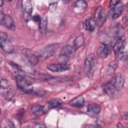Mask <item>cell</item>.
Wrapping results in <instances>:
<instances>
[{
  "mask_svg": "<svg viewBox=\"0 0 128 128\" xmlns=\"http://www.w3.org/2000/svg\"><path fill=\"white\" fill-rule=\"evenodd\" d=\"M98 65V60L93 54H90L86 58L84 64V72L88 76L93 75Z\"/></svg>",
  "mask_w": 128,
  "mask_h": 128,
  "instance_id": "obj_1",
  "label": "cell"
},
{
  "mask_svg": "<svg viewBox=\"0 0 128 128\" xmlns=\"http://www.w3.org/2000/svg\"><path fill=\"white\" fill-rule=\"evenodd\" d=\"M110 16L114 20L122 14V5L120 0H111L110 2Z\"/></svg>",
  "mask_w": 128,
  "mask_h": 128,
  "instance_id": "obj_2",
  "label": "cell"
},
{
  "mask_svg": "<svg viewBox=\"0 0 128 128\" xmlns=\"http://www.w3.org/2000/svg\"><path fill=\"white\" fill-rule=\"evenodd\" d=\"M58 44H52L46 46L39 54L38 58L45 60L52 56L59 48Z\"/></svg>",
  "mask_w": 128,
  "mask_h": 128,
  "instance_id": "obj_3",
  "label": "cell"
},
{
  "mask_svg": "<svg viewBox=\"0 0 128 128\" xmlns=\"http://www.w3.org/2000/svg\"><path fill=\"white\" fill-rule=\"evenodd\" d=\"M8 34L5 32H1L0 34V45L2 50L6 53L10 54L14 51V46L8 40Z\"/></svg>",
  "mask_w": 128,
  "mask_h": 128,
  "instance_id": "obj_4",
  "label": "cell"
},
{
  "mask_svg": "<svg viewBox=\"0 0 128 128\" xmlns=\"http://www.w3.org/2000/svg\"><path fill=\"white\" fill-rule=\"evenodd\" d=\"M17 86L19 88L26 92H31L33 91L32 84L23 76L18 75L16 76Z\"/></svg>",
  "mask_w": 128,
  "mask_h": 128,
  "instance_id": "obj_5",
  "label": "cell"
},
{
  "mask_svg": "<svg viewBox=\"0 0 128 128\" xmlns=\"http://www.w3.org/2000/svg\"><path fill=\"white\" fill-rule=\"evenodd\" d=\"M106 14L103 8L100 6H98L94 12V18L96 25L98 27L102 26L106 22Z\"/></svg>",
  "mask_w": 128,
  "mask_h": 128,
  "instance_id": "obj_6",
  "label": "cell"
},
{
  "mask_svg": "<svg viewBox=\"0 0 128 128\" xmlns=\"http://www.w3.org/2000/svg\"><path fill=\"white\" fill-rule=\"evenodd\" d=\"M73 47L70 45H66L64 46L60 52L58 59L61 62L65 63L70 58L73 53Z\"/></svg>",
  "mask_w": 128,
  "mask_h": 128,
  "instance_id": "obj_7",
  "label": "cell"
},
{
  "mask_svg": "<svg viewBox=\"0 0 128 128\" xmlns=\"http://www.w3.org/2000/svg\"><path fill=\"white\" fill-rule=\"evenodd\" d=\"M0 22L1 25L6 26L8 29L14 30L15 28L14 22L12 17L10 15L4 14L2 11L0 14Z\"/></svg>",
  "mask_w": 128,
  "mask_h": 128,
  "instance_id": "obj_8",
  "label": "cell"
},
{
  "mask_svg": "<svg viewBox=\"0 0 128 128\" xmlns=\"http://www.w3.org/2000/svg\"><path fill=\"white\" fill-rule=\"evenodd\" d=\"M46 68L52 72H62L70 68V66L66 63H58V64H50L47 65Z\"/></svg>",
  "mask_w": 128,
  "mask_h": 128,
  "instance_id": "obj_9",
  "label": "cell"
},
{
  "mask_svg": "<svg viewBox=\"0 0 128 128\" xmlns=\"http://www.w3.org/2000/svg\"><path fill=\"white\" fill-rule=\"evenodd\" d=\"M16 94L14 88L12 86L0 88V97L4 100H8L14 96Z\"/></svg>",
  "mask_w": 128,
  "mask_h": 128,
  "instance_id": "obj_10",
  "label": "cell"
},
{
  "mask_svg": "<svg viewBox=\"0 0 128 128\" xmlns=\"http://www.w3.org/2000/svg\"><path fill=\"white\" fill-rule=\"evenodd\" d=\"M22 52L28 61L32 65L35 66L38 62L39 58L32 52L28 48H24L22 50Z\"/></svg>",
  "mask_w": 128,
  "mask_h": 128,
  "instance_id": "obj_11",
  "label": "cell"
},
{
  "mask_svg": "<svg viewBox=\"0 0 128 128\" xmlns=\"http://www.w3.org/2000/svg\"><path fill=\"white\" fill-rule=\"evenodd\" d=\"M109 48L108 46L104 42H100L97 48L98 56L102 58H106L109 55Z\"/></svg>",
  "mask_w": 128,
  "mask_h": 128,
  "instance_id": "obj_12",
  "label": "cell"
},
{
  "mask_svg": "<svg viewBox=\"0 0 128 128\" xmlns=\"http://www.w3.org/2000/svg\"><path fill=\"white\" fill-rule=\"evenodd\" d=\"M103 88L104 92L110 96H116L119 92L110 80L104 84Z\"/></svg>",
  "mask_w": 128,
  "mask_h": 128,
  "instance_id": "obj_13",
  "label": "cell"
},
{
  "mask_svg": "<svg viewBox=\"0 0 128 128\" xmlns=\"http://www.w3.org/2000/svg\"><path fill=\"white\" fill-rule=\"evenodd\" d=\"M100 111V107L96 104H90L87 106L86 112L90 116H96L98 115Z\"/></svg>",
  "mask_w": 128,
  "mask_h": 128,
  "instance_id": "obj_14",
  "label": "cell"
},
{
  "mask_svg": "<svg viewBox=\"0 0 128 128\" xmlns=\"http://www.w3.org/2000/svg\"><path fill=\"white\" fill-rule=\"evenodd\" d=\"M23 8L25 12L24 14V18L26 20H28L30 17L31 14L32 10V6L31 1L26 0L24 2V4H22Z\"/></svg>",
  "mask_w": 128,
  "mask_h": 128,
  "instance_id": "obj_15",
  "label": "cell"
},
{
  "mask_svg": "<svg viewBox=\"0 0 128 128\" xmlns=\"http://www.w3.org/2000/svg\"><path fill=\"white\" fill-rule=\"evenodd\" d=\"M110 81L118 91L122 89L124 83V80L122 76L120 75H116L114 76Z\"/></svg>",
  "mask_w": 128,
  "mask_h": 128,
  "instance_id": "obj_16",
  "label": "cell"
},
{
  "mask_svg": "<svg viewBox=\"0 0 128 128\" xmlns=\"http://www.w3.org/2000/svg\"><path fill=\"white\" fill-rule=\"evenodd\" d=\"M84 103V98L82 96L80 95L72 99L70 102L69 104L73 107L80 108L82 107Z\"/></svg>",
  "mask_w": 128,
  "mask_h": 128,
  "instance_id": "obj_17",
  "label": "cell"
},
{
  "mask_svg": "<svg viewBox=\"0 0 128 128\" xmlns=\"http://www.w3.org/2000/svg\"><path fill=\"white\" fill-rule=\"evenodd\" d=\"M49 108H60L63 106V102L58 98H52L50 100L47 104Z\"/></svg>",
  "mask_w": 128,
  "mask_h": 128,
  "instance_id": "obj_18",
  "label": "cell"
},
{
  "mask_svg": "<svg viewBox=\"0 0 128 128\" xmlns=\"http://www.w3.org/2000/svg\"><path fill=\"white\" fill-rule=\"evenodd\" d=\"M84 26L85 28L87 31L92 32L96 28V24L94 18H88L85 20Z\"/></svg>",
  "mask_w": 128,
  "mask_h": 128,
  "instance_id": "obj_19",
  "label": "cell"
},
{
  "mask_svg": "<svg viewBox=\"0 0 128 128\" xmlns=\"http://www.w3.org/2000/svg\"><path fill=\"white\" fill-rule=\"evenodd\" d=\"M125 40L124 36L118 38L113 46V50L115 52H118L122 48Z\"/></svg>",
  "mask_w": 128,
  "mask_h": 128,
  "instance_id": "obj_20",
  "label": "cell"
},
{
  "mask_svg": "<svg viewBox=\"0 0 128 128\" xmlns=\"http://www.w3.org/2000/svg\"><path fill=\"white\" fill-rule=\"evenodd\" d=\"M48 16H44L40 22L39 29L40 32L42 34H45L46 32L48 26Z\"/></svg>",
  "mask_w": 128,
  "mask_h": 128,
  "instance_id": "obj_21",
  "label": "cell"
},
{
  "mask_svg": "<svg viewBox=\"0 0 128 128\" xmlns=\"http://www.w3.org/2000/svg\"><path fill=\"white\" fill-rule=\"evenodd\" d=\"M31 110L34 115L37 116H41L44 112L43 107L42 106L38 104L34 105L32 106L31 108Z\"/></svg>",
  "mask_w": 128,
  "mask_h": 128,
  "instance_id": "obj_22",
  "label": "cell"
},
{
  "mask_svg": "<svg viewBox=\"0 0 128 128\" xmlns=\"http://www.w3.org/2000/svg\"><path fill=\"white\" fill-rule=\"evenodd\" d=\"M114 33L116 36L118 38L124 36V30L122 26L120 24L116 25L114 27Z\"/></svg>",
  "mask_w": 128,
  "mask_h": 128,
  "instance_id": "obj_23",
  "label": "cell"
},
{
  "mask_svg": "<svg viewBox=\"0 0 128 128\" xmlns=\"http://www.w3.org/2000/svg\"><path fill=\"white\" fill-rule=\"evenodd\" d=\"M84 44V39L82 36H77L74 42L75 49L78 48L82 46Z\"/></svg>",
  "mask_w": 128,
  "mask_h": 128,
  "instance_id": "obj_24",
  "label": "cell"
},
{
  "mask_svg": "<svg viewBox=\"0 0 128 128\" xmlns=\"http://www.w3.org/2000/svg\"><path fill=\"white\" fill-rule=\"evenodd\" d=\"M76 5L77 6L82 7V8H86L87 6L86 3V2L84 1V0H78V1H77L76 2Z\"/></svg>",
  "mask_w": 128,
  "mask_h": 128,
  "instance_id": "obj_25",
  "label": "cell"
},
{
  "mask_svg": "<svg viewBox=\"0 0 128 128\" xmlns=\"http://www.w3.org/2000/svg\"><path fill=\"white\" fill-rule=\"evenodd\" d=\"M9 83L10 82L8 80L2 78L1 80V87H5L10 86V84H9Z\"/></svg>",
  "mask_w": 128,
  "mask_h": 128,
  "instance_id": "obj_26",
  "label": "cell"
},
{
  "mask_svg": "<svg viewBox=\"0 0 128 128\" xmlns=\"http://www.w3.org/2000/svg\"><path fill=\"white\" fill-rule=\"evenodd\" d=\"M119 58L121 60H127V56H128V54H127V52H122L120 55H119Z\"/></svg>",
  "mask_w": 128,
  "mask_h": 128,
  "instance_id": "obj_27",
  "label": "cell"
},
{
  "mask_svg": "<svg viewBox=\"0 0 128 128\" xmlns=\"http://www.w3.org/2000/svg\"><path fill=\"white\" fill-rule=\"evenodd\" d=\"M32 18L33 20L34 21V22H40L42 18H40V16L38 15H34L32 17Z\"/></svg>",
  "mask_w": 128,
  "mask_h": 128,
  "instance_id": "obj_28",
  "label": "cell"
},
{
  "mask_svg": "<svg viewBox=\"0 0 128 128\" xmlns=\"http://www.w3.org/2000/svg\"><path fill=\"white\" fill-rule=\"evenodd\" d=\"M122 22H123L125 24H128V18H127V17L126 16H125V17H124L123 18V19H122Z\"/></svg>",
  "mask_w": 128,
  "mask_h": 128,
  "instance_id": "obj_29",
  "label": "cell"
},
{
  "mask_svg": "<svg viewBox=\"0 0 128 128\" xmlns=\"http://www.w3.org/2000/svg\"><path fill=\"white\" fill-rule=\"evenodd\" d=\"M118 126V128H120H120H122V127H124V126H123L122 124H121V123H120V122H119V123L118 124V126Z\"/></svg>",
  "mask_w": 128,
  "mask_h": 128,
  "instance_id": "obj_30",
  "label": "cell"
},
{
  "mask_svg": "<svg viewBox=\"0 0 128 128\" xmlns=\"http://www.w3.org/2000/svg\"><path fill=\"white\" fill-rule=\"evenodd\" d=\"M0 6L2 7V5H3V1L2 0H0Z\"/></svg>",
  "mask_w": 128,
  "mask_h": 128,
  "instance_id": "obj_31",
  "label": "cell"
}]
</instances>
